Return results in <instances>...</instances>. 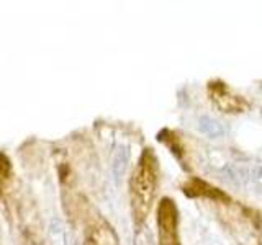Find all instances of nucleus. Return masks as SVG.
Returning a JSON list of instances; mask_svg holds the SVG:
<instances>
[{"mask_svg": "<svg viewBox=\"0 0 262 245\" xmlns=\"http://www.w3.org/2000/svg\"><path fill=\"white\" fill-rule=\"evenodd\" d=\"M246 190L262 193V162L249 160L248 177H246Z\"/></svg>", "mask_w": 262, "mask_h": 245, "instance_id": "obj_5", "label": "nucleus"}, {"mask_svg": "<svg viewBox=\"0 0 262 245\" xmlns=\"http://www.w3.org/2000/svg\"><path fill=\"white\" fill-rule=\"evenodd\" d=\"M126 163H128V151L125 147H118L113 157V172H115V175H117V178H120L125 174Z\"/></svg>", "mask_w": 262, "mask_h": 245, "instance_id": "obj_6", "label": "nucleus"}, {"mask_svg": "<svg viewBox=\"0 0 262 245\" xmlns=\"http://www.w3.org/2000/svg\"><path fill=\"white\" fill-rule=\"evenodd\" d=\"M216 85H218V87H215L216 92H213L211 90L213 102H215L220 108L226 113H239L244 108V103L239 100V98H236L229 93L228 88L223 87V84H216Z\"/></svg>", "mask_w": 262, "mask_h": 245, "instance_id": "obj_3", "label": "nucleus"}, {"mask_svg": "<svg viewBox=\"0 0 262 245\" xmlns=\"http://www.w3.org/2000/svg\"><path fill=\"white\" fill-rule=\"evenodd\" d=\"M156 175H158V168H156L154 155L151 152H144L133 177V183H131L133 209L138 217H144L146 212L149 211L156 190V180H158Z\"/></svg>", "mask_w": 262, "mask_h": 245, "instance_id": "obj_1", "label": "nucleus"}, {"mask_svg": "<svg viewBox=\"0 0 262 245\" xmlns=\"http://www.w3.org/2000/svg\"><path fill=\"white\" fill-rule=\"evenodd\" d=\"M199 129H200V133H203L208 137H213V139L223 137L228 133L223 122H220L218 119L211 118V116H200L199 118Z\"/></svg>", "mask_w": 262, "mask_h": 245, "instance_id": "obj_4", "label": "nucleus"}, {"mask_svg": "<svg viewBox=\"0 0 262 245\" xmlns=\"http://www.w3.org/2000/svg\"><path fill=\"white\" fill-rule=\"evenodd\" d=\"M158 223L161 245H180L177 235V209L170 200H162Z\"/></svg>", "mask_w": 262, "mask_h": 245, "instance_id": "obj_2", "label": "nucleus"}]
</instances>
